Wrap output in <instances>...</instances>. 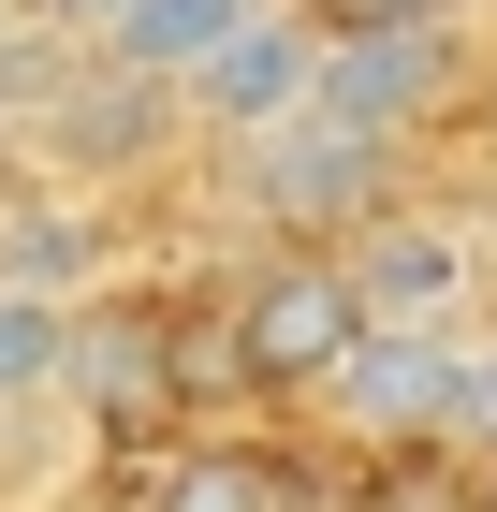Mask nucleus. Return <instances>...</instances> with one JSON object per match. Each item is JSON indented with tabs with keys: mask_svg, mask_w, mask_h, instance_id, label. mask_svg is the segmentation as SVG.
I'll use <instances>...</instances> for the list:
<instances>
[{
	"mask_svg": "<svg viewBox=\"0 0 497 512\" xmlns=\"http://www.w3.org/2000/svg\"><path fill=\"white\" fill-rule=\"evenodd\" d=\"M293 103H322V15H307V0H264V15L191 74V118L234 147V132H278Z\"/></svg>",
	"mask_w": 497,
	"mask_h": 512,
	"instance_id": "39448f33",
	"label": "nucleus"
},
{
	"mask_svg": "<svg viewBox=\"0 0 497 512\" xmlns=\"http://www.w3.org/2000/svg\"><path fill=\"white\" fill-rule=\"evenodd\" d=\"M74 293H30V278H0V410H44V395H74Z\"/></svg>",
	"mask_w": 497,
	"mask_h": 512,
	"instance_id": "6e6552de",
	"label": "nucleus"
},
{
	"mask_svg": "<svg viewBox=\"0 0 497 512\" xmlns=\"http://www.w3.org/2000/svg\"><path fill=\"white\" fill-rule=\"evenodd\" d=\"M454 381H468V337L366 322V352L322 381V425H351V439H454Z\"/></svg>",
	"mask_w": 497,
	"mask_h": 512,
	"instance_id": "20e7f679",
	"label": "nucleus"
},
{
	"mask_svg": "<svg viewBox=\"0 0 497 512\" xmlns=\"http://www.w3.org/2000/svg\"><path fill=\"white\" fill-rule=\"evenodd\" d=\"M103 15L117 0H30V30H88V44H103Z\"/></svg>",
	"mask_w": 497,
	"mask_h": 512,
	"instance_id": "9b49d317",
	"label": "nucleus"
},
{
	"mask_svg": "<svg viewBox=\"0 0 497 512\" xmlns=\"http://www.w3.org/2000/svg\"><path fill=\"white\" fill-rule=\"evenodd\" d=\"M454 74H468L454 15H322V103L366 118V132H395V147L454 103Z\"/></svg>",
	"mask_w": 497,
	"mask_h": 512,
	"instance_id": "7ed1b4c3",
	"label": "nucleus"
},
{
	"mask_svg": "<svg viewBox=\"0 0 497 512\" xmlns=\"http://www.w3.org/2000/svg\"><path fill=\"white\" fill-rule=\"evenodd\" d=\"M454 454H497V337H468V381H454Z\"/></svg>",
	"mask_w": 497,
	"mask_h": 512,
	"instance_id": "9d476101",
	"label": "nucleus"
},
{
	"mask_svg": "<svg viewBox=\"0 0 497 512\" xmlns=\"http://www.w3.org/2000/svg\"><path fill=\"white\" fill-rule=\"evenodd\" d=\"M15 15H30V0H0V30H15Z\"/></svg>",
	"mask_w": 497,
	"mask_h": 512,
	"instance_id": "ddd939ff",
	"label": "nucleus"
},
{
	"mask_svg": "<svg viewBox=\"0 0 497 512\" xmlns=\"http://www.w3.org/2000/svg\"><path fill=\"white\" fill-rule=\"evenodd\" d=\"M366 352V293H351V249H278L234 293V381L278 395V410H322V381Z\"/></svg>",
	"mask_w": 497,
	"mask_h": 512,
	"instance_id": "f03ea898",
	"label": "nucleus"
},
{
	"mask_svg": "<svg viewBox=\"0 0 497 512\" xmlns=\"http://www.w3.org/2000/svg\"><path fill=\"white\" fill-rule=\"evenodd\" d=\"M468 512H497V454H483V498H468Z\"/></svg>",
	"mask_w": 497,
	"mask_h": 512,
	"instance_id": "f8f14e48",
	"label": "nucleus"
},
{
	"mask_svg": "<svg viewBox=\"0 0 497 512\" xmlns=\"http://www.w3.org/2000/svg\"><path fill=\"white\" fill-rule=\"evenodd\" d=\"M249 15H264V0H117V15H103V59L132 88H176V103H191V74L249 30Z\"/></svg>",
	"mask_w": 497,
	"mask_h": 512,
	"instance_id": "0eeeda50",
	"label": "nucleus"
},
{
	"mask_svg": "<svg viewBox=\"0 0 497 512\" xmlns=\"http://www.w3.org/2000/svg\"><path fill=\"white\" fill-rule=\"evenodd\" d=\"M147 512H278V483L249 469V454H176V469L147 483Z\"/></svg>",
	"mask_w": 497,
	"mask_h": 512,
	"instance_id": "1a4fd4ad",
	"label": "nucleus"
},
{
	"mask_svg": "<svg viewBox=\"0 0 497 512\" xmlns=\"http://www.w3.org/2000/svg\"><path fill=\"white\" fill-rule=\"evenodd\" d=\"M468 278H483V249H468L454 220H410V205H381V220L351 235V293H366V322L468 337Z\"/></svg>",
	"mask_w": 497,
	"mask_h": 512,
	"instance_id": "423d86ee",
	"label": "nucleus"
},
{
	"mask_svg": "<svg viewBox=\"0 0 497 512\" xmlns=\"http://www.w3.org/2000/svg\"><path fill=\"white\" fill-rule=\"evenodd\" d=\"M234 176L278 220V249H351L395 205V132L337 118V103H293L278 132H234Z\"/></svg>",
	"mask_w": 497,
	"mask_h": 512,
	"instance_id": "f257e3e1",
	"label": "nucleus"
}]
</instances>
